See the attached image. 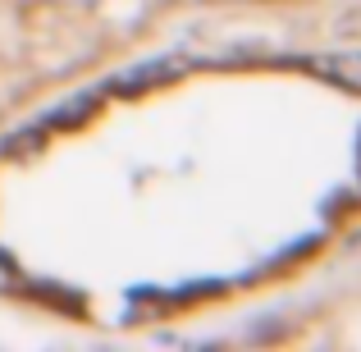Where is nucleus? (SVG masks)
<instances>
[{
	"instance_id": "1",
	"label": "nucleus",
	"mask_w": 361,
	"mask_h": 352,
	"mask_svg": "<svg viewBox=\"0 0 361 352\" xmlns=\"http://www.w3.org/2000/svg\"><path fill=\"white\" fill-rule=\"evenodd\" d=\"M316 69L325 73L329 83H338V87H348V92L361 97V55H329V60H320Z\"/></svg>"
},
{
	"instance_id": "2",
	"label": "nucleus",
	"mask_w": 361,
	"mask_h": 352,
	"mask_svg": "<svg viewBox=\"0 0 361 352\" xmlns=\"http://www.w3.org/2000/svg\"><path fill=\"white\" fill-rule=\"evenodd\" d=\"M9 284H14V274H9V265L0 261V289H9Z\"/></svg>"
}]
</instances>
